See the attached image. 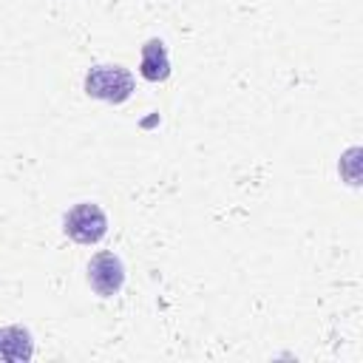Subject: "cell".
<instances>
[{"instance_id":"obj_1","label":"cell","mask_w":363,"mask_h":363,"mask_svg":"<svg viewBox=\"0 0 363 363\" xmlns=\"http://www.w3.org/2000/svg\"><path fill=\"white\" fill-rule=\"evenodd\" d=\"M85 94L102 102H125L133 94V74L122 65H94L85 74Z\"/></svg>"},{"instance_id":"obj_2","label":"cell","mask_w":363,"mask_h":363,"mask_svg":"<svg viewBox=\"0 0 363 363\" xmlns=\"http://www.w3.org/2000/svg\"><path fill=\"white\" fill-rule=\"evenodd\" d=\"M62 230L68 238H74L77 244H96L105 233H108V216L102 213L99 204L94 201H79L74 204L65 218H62Z\"/></svg>"},{"instance_id":"obj_3","label":"cell","mask_w":363,"mask_h":363,"mask_svg":"<svg viewBox=\"0 0 363 363\" xmlns=\"http://www.w3.org/2000/svg\"><path fill=\"white\" fill-rule=\"evenodd\" d=\"M88 284L102 298L116 295L125 284V267H122L119 255L116 252H96L88 261Z\"/></svg>"},{"instance_id":"obj_4","label":"cell","mask_w":363,"mask_h":363,"mask_svg":"<svg viewBox=\"0 0 363 363\" xmlns=\"http://www.w3.org/2000/svg\"><path fill=\"white\" fill-rule=\"evenodd\" d=\"M34 354L31 332L23 326H3L0 329V360L9 363H26Z\"/></svg>"},{"instance_id":"obj_5","label":"cell","mask_w":363,"mask_h":363,"mask_svg":"<svg viewBox=\"0 0 363 363\" xmlns=\"http://www.w3.org/2000/svg\"><path fill=\"white\" fill-rule=\"evenodd\" d=\"M139 71L147 82H164L170 77V57L162 40H147L142 45V62Z\"/></svg>"}]
</instances>
